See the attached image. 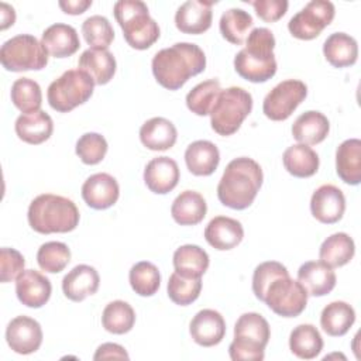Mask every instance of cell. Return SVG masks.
Wrapping results in <instances>:
<instances>
[{
  "instance_id": "9a60e30c",
  "label": "cell",
  "mask_w": 361,
  "mask_h": 361,
  "mask_svg": "<svg viewBox=\"0 0 361 361\" xmlns=\"http://www.w3.org/2000/svg\"><path fill=\"white\" fill-rule=\"evenodd\" d=\"M120 196L117 180L104 172L89 176L82 185V197L86 204L96 210L111 207Z\"/></svg>"
},
{
  "instance_id": "3957f363",
  "label": "cell",
  "mask_w": 361,
  "mask_h": 361,
  "mask_svg": "<svg viewBox=\"0 0 361 361\" xmlns=\"http://www.w3.org/2000/svg\"><path fill=\"white\" fill-rule=\"evenodd\" d=\"M274 48V34L264 27L254 28L245 39V48H243L234 58L235 72L243 79L252 83L269 80L276 73Z\"/></svg>"
},
{
  "instance_id": "681fc988",
  "label": "cell",
  "mask_w": 361,
  "mask_h": 361,
  "mask_svg": "<svg viewBox=\"0 0 361 361\" xmlns=\"http://www.w3.org/2000/svg\"><path fill=\"white\" fill-rule=\"evenodd\" d=\"M110 358H118V360H128V354L124 347L116 343H104L99 345L96 350L93 360H110Z\"/></svg>"
},
{
  "instance_id": "ee69618b",
  "label": "cell",
  "mask_w": 361,
  "mask_h": 361,
  "mask_svg": "<svg viewBox=\"0 0 361 361\" xmlns=\"http://www.w3.org/2000/svg\"><path fill=\"white\" fill-rule=\"evenodd\" d=\"M168 296L169 299L180 306L190 305L195 302L202 290V279L200 278H188L173 272L168 281Z\"/></svg>"
},
{
  "instance_id": "8992f818",
  "label": "cell",
  "mask_w": 361,
  "mask_h": 361,
  "mask_svg": "<svg viewBox=\"0 0 361 361\" xmlns=\"http://www.w3.org/2000/svg\"><path fill=\"white\" fill-rule=\"evenodd\" d=\"M269 337V324L259 313L241 314L234 326V340L228 345L230 358L233 361L264 360Z\"/></svg>"
},
{
  "instance_id": "52a82bcc",
  "label": "cell",
  "mask_w": 361,
  "mask_h": 361,
  "mask_svg": "<svg viewBox=\"0 0 361 361\" xmlns=\"http://www.w3.org/2000/svg\"><path fill=\"white\" fill-rule=\"evenodd\" d=\"M252 110V96L243 87L220 90L212 110L210 124L219 135L234 134Z\"/></svg>"
},
{
  "instance_id": "30bf717a",
  "label": "cell",
  "mask_w": 361,
  "mask_h": 361,
  "mask_svg": "<svg viewBox=\"0 0 361 361\" xmlns=\"http://www.w3.org/2000/svg\"><path fill=\"white\" fill-rule=\"evenodd\" d=\"M307 292L299 281L289 275L276 278L267 289L264 300L268 307L282 317L299 316L307 305Z\"/></svg>"
},
{
  "instance_id": "ab89813d",
  "label": "cell",
  "mask_w": 361,
  "mask_h": 361,
  "mask_svg": "<svg viewBox=\"0 0 361 361\" xmlns=\"http://www.w3.org/2000/svg\"><path fill=\"white\" fill-rule=\"evenodd\" d=\"M128 281L137 295L152 296L159 289L161 275L152 262L140 261L131 267Z\"/></svg>"
},
{
  "instance_id": "9c48e42d",
  "label": "cell",
  "mask_w": 361,
  "mask_h": 361,
  "mask_svg": "<svg viewBox=\"0 0 361 361\" xmlns=\"http://www.w3.org/2000/svg\"><path fill=\"white\" fill-rule=\"evenodd\" d=\"M0 62L11 72L39 71L48 63V52L34 35L18 34L1 45Z\"/></svg>"
},
{
  "instance_id": "5b68a950",
  "label": "cell",
  "mask_w": 361,
  "mask_h": 361,
  "mask_svg": "<svg viewBox=\"0 0 361 361\" xmlns=\"http://www.w3.org/2000/svg\"><path fill=\"white\" fill-rule=\"evenodd\" d=\"M114 17L123 30L126 42L135 49H147L159 38V27L149 17L148 7L140 0H120L114 4Z\"/></svg>"
},
{
  "instance_id": "ac0fdd59",
  "label": "cell",
  "mask_w": 361,
  "mask_h": 361,
  "mask_svg": "<svg viewBox=\"0 0 361 361\" xmlns=\"http://www.w3.org/2000/svg\"><path fill=\"white\" fill-rule=\"evenodd\" d=\"M189 331L196 344L213 347L224 338L226 322L217 310L203 309L190 320Z\"/></svg>"
},
{
  "instance_id": "7dc6e473",
  "label": "cell",
  "mask_w": 361,
  "mask_h": 361,
  "mask_svg": "<svg viewBox=\"0 0 361 361\" xmlns=\"http://www.w3.org/2000/svg\"><path fill=\"white\" fill-rule=\"evenodd\" d=\"M24 257L14 248H1L0 250V281L3 283L17 279V276L24 271Z\"/></svg>"
},
{
  "instance_id": "d590c367",
  "label": "cell",
  "mask_w": 361,
  "mask_h": 361,
  "mask_svg": "<svg viewBox=\"0 0 361 361\" xmlns=\"http://www.w3.org/2000/svg\"><path fill=\"white\" fill-rule=\"evenodd\" d=\"M289 348L298 358L312 360L323 350V338L313 324H299L290 331Z\"/></svg>"
},
{
  "instance_id": "83f0119b",
  "label": "cell",
  "mask_w": 361,
  "mask_h": 361,
  "mask_svg": "<svg viewBox=\"0 0 361 361\" xmlns=\"http://www.w3.org/2000/svg\"><path fill=\"white\" fill-rule=\"evenodd\" d=\"M185 162L193 175L209 176L220 162V152L212 141L197 140L186 148Z\"/></svg>"
},
{
  "instance_id": "6da1fadb",
  "label": "cell",
  "mask_w": 361,
  "mask_h": 361,
  "mask_svg": "<svg viewBox=\"0 0 361 361\" xmlns=\"http://www.w3.org/2000/svg\"><path fill=\"white\" fill-rule=\"evenodd\" d=\"M152 73L157 82L168 89H180L192 76L206 68L203 49L192 42H176L169 48L158 51L152 58Z\"/></svg>"
},
{
  "instance_id": "4fadbf2b",
  "label": "cell",
  "mask_w": 361,
  "mask_h": 361,
  "mask_svg": "<svg viewBox=\"0 0 361 361\" xmlns=\"http://www.w3.org/2000/svg\"><path fill=\"white\" fill-rule=\"evenodd\" d=\"M6 340L14 353L27 355L41 347L42 329L32 317L17 316L7 324Z\"/></svg>"
},
{
  "instance_id": "cb8c5ba5",
  "label": "cell",
  "mask_w": 361,
  "mask_h": 361,
  "mask_svg": "<svg viewBox=\"0 0 361 361\" xmlns=\"http://www.w3.org/2000/svg\"><path fill=\"white\" fill-rule=\"evenodd\" d=\"M78 68L86 72L94 85H106L116 73V59L109 49L89 48L82 52Z\"/></svg>"
},
{
  "instance_id": "ba28073f",
  "label": "cell",
  "mask_w": 361,
  "mask_h": 361,
  "mask_svg": "<svg viewBox=\"0 0 361 361\" xmlns=\"http://www.w3.org/2000/svg\"><path fill=\"white\" fill-rule=\"evenodd\" d=\"M93 79L80 69H69L55 79L47 92L49 106L59 111L68 113L83 104L93 94Z\"/></svg>"
},
{
  "instance_id": "8fae6325",
  "label": "cell",
  "mask_w": 361,
  "mask_h": 361,
  "mask_svg": "<svg viewBox=\"0 0 361 361\" xmlns=\"http://www.w3.org/2000/svg\"><path fill=\"white\" fill-rule=\"evenodd\" d=\"M334 4L327 0H312L288 23L289 32L298 39H313L333 21Z\"/></svg>"
},
{
  "instance_id": "f546056e",
  "label": "cell",
  "mask_w": 361,
  "mask_h": 361,
  "mask_svg": "<svg viewBox=\"0 0 361 361\" xmlns=\"http://www.w3.org/2000/svg\"><path fill=\"white\" fill-rule=\"evenodd\" d=\"M206 212L207 204L204 197L195 190H183L171 206V214L180 226L199 224L204 219Z\"/></svg>"
},
{
  "instance_id": "f907efd6",
  "label": "cell",
  "mask_w": 361,
  "mask_h": 361,
  "mask_svg": "<svg viewBox=\"0 0 361 361\" xmlns=\"http://www.w3.org/2000/svg\"><path fill=\"white\" fill-rule=\"evenodd\" d=\"M92 6V0H66V1H59V7L62 8L63 13L78 16L86 11L87 7Z\"/></svg>"
},
{
  "instance_id": "44dd1931",
  "label": "cell",
  "mask_w": 361,
  "mask_h": 361,
  "mask_svg": "<svg viewBox=\"0 0 361 361\" xmlns=\"http://www.w3.org/2000/svg\"><path fill=\"white\" fill-rule=\"evenodd\" d=\"M244 237V228L235 219L217 216L204 228L206 241L216 250L226 251L237 247Z\"/></svg>"
},
{
  "instance_id": "4316f807",
  "label": "cell",
  "mask_w": 361,
  "mask_h": 361,
  "mask_svg": "<svg viewBox=\"0 0 361 361\" xmlns=\"http://www.w3.org/2000/svg\"><path fill=\"white\" fill-rule=\"evenodd\" d=\"M178 138L176 127L164 117H152L140 128V140L151 151H165L175 145Z\"/></svg>"
},
{
  "instance_id": "7a4b0ae2",
  "label": "cell",
  "mask_w": 361,
  "mask_h": 361,
  "mask_svg": "<svg viewBox=\"0 0 361 361\" xmlns=\"http://www.w3.org/2000/svg\"><path fill=\"white\" fill-rule=\"evenodd\" d=\"M262 169L248 157H240L228 162L217 185L219 200L234 210H244L254 202L261 185Z\"/></svg>"
},
{
  "instance_id": "b9f144b4",
  "label": "cell",
  "mask_w": 361,
  "mask_h": 361,
  "mask_svg": "<svg viewBox=\"0 0 361 361\" xmlns=\"http://www.w3.org/2000/svg\"><path fill=\"white\" fill-rule=\"evenodd\" d=\"M85 41L94 49H107L114 39V30L103 16H90L82 24Z\"/></svg>"
},
{
  "instance_id": "1f68e13d",
  "label": "cell",
  "mask_w": 361,
  "mask_h": 361,
  "mask_svg": "<svg viewBox=\"0 0 361 361\" xmlns=\"http://www.w3.org/2000/svg\"><path fill=\"white\" fill-rule=\"evenodd\" d=\"M285 169L296 178H309L319 169V155L306 144H295L282 155Z\"/></svg>"
},
{
  "instance_id": "f1b7e54d",
  "label": "cell",
  "mask_w": 361,
  "mask_h": 361,
  "mask_svg": "<svg viewBox=\"0 0 361 361\" xmlns=\"http://www.w3.org/2000/svg\"><path fill=\"white\" fill-rule=\"evenodd\" d=\"M14 128L20 140L27 144L38 145L51 137L54 131V123L48 113L38 110L35 113L18 116Z\"/></svg>"
},
{
  "instance_id": "8d00e7d4",
  "label": "cell",
  "mask_w": 361,
  "mask_h": 361,
  "mask_svg": "<svg viewBox=\"0 0 361 361\" xmlns=\"http://www.w3.org/2000/svg\"><path fill=\"white\" fill-rule=\"evenodd\" d=\"M254 21L250 13L243 8H228L220 17V32L223 38L234 45H241L248 37V30L252 27Z\"/></svg>"
},
{
  "instance_id": "60d3db41",
  "label": "cell",
  "mask_w": 361,
  "mask_h": 361,
  "mask_svg": "<svg viewBox=\"0 0 361 361\" xmlns=\"http://www.w3.org/2000/svg\"><path fill=\"white\" fill-rule=\"evenodd\" d=\"M220 82L217 79H209L196 85L186 94L188 109L197 116H207L220 93Z\"/></svg>"
},
{
  "instance_id": "ffe728a7",
  "label": "cell",
  "mask_w": 361,
  "mask_h": 361,
  "mask_svg": "<svg viewBox=\"0 0 361 361\" xmlns=\"http://www.w3.org/2000/svg\"><path fill=\"white\" fill-rule=\"evenodd\" d=\"M100 278L97 271L86 264L76 265L62 279L63 295L73 300L82 302L87 296L97 292Z\"/></svg>"
},
{
  "instance_id": "e575fe53",
  "label": "cell",
  "mask_w": 361,
  "mask_h": 361,
  "mask_svg": "<svg viewBox=\"0 0 361 361\" xmlns=\"http://www.w3.org/2000/svg\"><path fill=\"white\" fill-rule=\"evenodd\" d=\"M207 252L195 244L180 245L173 252L175 272L188 278H202L209 268Z\"/></svg>"
},
{
  "instance_id": "5bb4252c",
  "label": "cell",
  "mask_w": 361,
  "mask_h": 361,
  "mask_svg": "<svg viewBox=\"0 0 361 361\" xmlns=\"http://www.w3.org/2000/svg\"><path fill=\"white\" fill-rule=\"evenodd\" d=\"M345 210L344 193L334 185H322L310 199V212L323 224L337 223Z\"/></svg>"
},
{
  "instance_id": "e0dca14e",
  "label": "cell",
  "mask_w": 361,
  "mask_h": 361,
  "mask_svg": "<svg viewBox=\"0 0 361 361\" xmlns=\"http://www.w3.org/2000/svg\"><path fill=\"white\" fill-rule=\"evenodd\" d=\"M51 292L49 279L35 269H24L16 279L17 298L27 307L44 306L49 300Z\"/></svg>"
},
{
  "instance_id": "d4e9b609",
  "label": "cell",
  "mask_w": 361,
  "mask_h": 361,
  "mask_svg": "<svg viewBox=\"0 0 361 361\" xmlns=\"http://www.w3.org/2000/svg\"><path fill=\"white\" fill-rule=\"evenodd\" d=\"M336 172L348 185L361 182V141L358 138L345 140L337 147Z\"/></svg>"
},
{
  "instance_id": "4dcf8cb0",
  "label": "cell",
  "mask_w": 361,
  "mask_h": 361,
  "mask_svg": "<svg viewBox=\"0 0 361 361\" xmlns=\"http://www.w3.org/2000/svg\"><path fill=\"white\" fill-rule=\"evenodd\" d=\"M326 61L334 68H345L355 63L358 56L357 41L345 32H333L323 44Z\"/></svg>"
},
{
  "instance_id": "d6986e66",
  "label": "cell",
  "mask_w": 361,
  "mask_h": 361,
  "mask_svg": "<svg viewBox=\"0 0 361 361\" xmlns=\"http://www.w3.org/2000/svg\"><path fill=\"white\" fill-rule=\"evenodd\" d=\"M144 182L147 188L158 195H165L175 189L179 182V166L169 157L151 159L144 169Z\"/></svg>"
},
{
  "instance_id": "2e32d148",
  "label": "cell",
  "mask_w": 361,
  "mask_h": 361,
  "mask_svg": "<svg viewBox=\"0 0 361 361\" xmlns=\"http://www.w3.org/2000/svg\"><path fill=\"white\" fill-rule=\"evenodd\" d=\"M213 1L188 0L175 14V25L183 34H203L212 25Z\"/></svg>"
},
{
  "instance_id": "bcb514c9",
  "label": "cell",
  "mask_w": 361,
  "mask_h": 361,
  "mask_svg": "<svg viewBox=\"0 0 361 361\" xmlns=\"http://www.w3.org/2000/svg\"><path fill=\"white\" fill-rule=\"evenodd\" d=\"M289 275L285 265L276 261H267L259 264L252 275V292L257 299L264 300L268 286L279 276Z\"/></svg>"
},
{
  "instance_id": "c3c4849f",
  "label": "cell",
  "mask_w": 361,
  "mask_h": 361,
  "mask_svg": "<svg viewBox=\"0 0 361 361\" xmlns=\"http://www.w3.org/2000/svg\"><path fill=\"white\" fill-rule=\"evenodd\" d=\"M250 3L255 8L257 16L267 23L278 21L285 16L288 10L286 0H255Z\"/></svg>"
},
{
  "instance_id": "836d02e7",
  "label": "cell",
  "mask_w": 361,
  "mask_h": 361,
  "mask_svg": "<svg viewBox=\"0 0 361 361\" xmlns=\"http://www.w3.org/2000/svg\"><path fill=\"white\" fill-rule=\"evenodd\" d=\"M354 252V240L347 233H334L322 243L319 257L330 268H338L348 264Z\"/></svg>"
},
{
  "instance_id": "484cf974",
  "label": "cell",
  "mask_w": 361,
  "mask_h": 361,
  "mask_svg": "<svg viewBox=\"0 0 361 361\" xmlns=\"http://www.w3.org/2000/svg\"><path fill=\"white\" fill-rule=\"evenodd\" d=\"M330 130L327 117L316 110L302 113L292 126V135L299 144L314 145L322 142Z\"/></svg>"
},
{
  "instance_id": "74e56055",
  "label": "cell",
  "mask_w": 361,
  "mask_h": 361,
  "mask_svg": "<svg viewBox=\"0 0 361 361\" xmlns=\"http://www.w3.org/2000/svg\"><path fill=\"white\" fill-rule=\"evenodd\" d=\"M135 323L134 309L124 300L110 302L102 313V324L104 330L113 334L128 333Z\"/></svg>"
},
{
  "instance_id": "603a6c76",
  "label": "cell",
  "mask_w": 361,
  "mask_h": 361,
  "mask_svg": "<svg viewBox=\"0 0 361 361\" xmlns=\"http://www.w3.org/2000/svg\"><path fill=\"white\" fill-rule=\"evenodd\" d=\"M41 42L47 52L55 58H66L73 55L79 47V35L72 25L56 23L49 25L44 32Z\"/></svg>"
},
{
  "instance_id": "7bdbcfd3",
  "label": "cell",
  "mask_w": 361,
  "mask_h": 361,
  "mask_svg": "<svg viewBox=\"0 0 361 361\" xmlns=\"http://www.w3.org/2000/svg\"><path fill=\"white\" fill-rule=\"evenodd\" d=\"M71 261V250L65 243L49 241L42 244L37 252L39 268L49 274H58L65 269Z\"/></svg>"
},
{
  "instance_id": "816d5d0a",
  "label": "cell",
  "mask_w": 361,
  "mask_h": 361,
  "mask_svg": "<svg viewBox=\"0 0 361 361\" xmlns=\"http://www.w3.org/2000/svg\"><path fill=\"white\" fill-rule=\"evenodd\" d=\"M0 7H1V30H6L7 27L14 24V21H16V11L7 3H1Z\"/></svg>"
},
{
  "instance_id": "7c38bea8",
  "label": "cell",
  "mask_w": 361,
  "mask_h": 361,
  "mask_svg": "<svg viewBox=\"0 0 361 361\" xmlns=\"http://www.w3.org/2000/svg\"><path fill=\"white\" fill-rule=\"evenodd\" d=\"M307 86L298 79H288L278 83L264 99L262 111L274 121L286 120L296 107L306 99Z\"/></svg>"
},
{
  "instance_id": "f35d334b",
  "label": "cell",
  "mask_w": 361,
  "mask_h": 361,
  "mask_svg": "<svg viewBox=\"0 0 361 361\" xmlns=\"http://www.w3.org/2000/svg\"><path fill=\"white\" fill-rule=\"evenodd\" d=\"M11 102L24 114L35 113L42 104L39 85L30 78H20L11 86Z\"/></svg>"
},
{
  "instance_id": "f6af8a7d",
  "label": "cell",
  "mask_w": 361,
  "mask_h": 361,
  "mask_svg": "<svg viewBox=\"0 0 361 361\" xmlns=\"http://www.w3.org/2000/svg\"><path fill=\"white\" fill-rule=\"evenodd\" d=\"M107 152V141L99 133H86L76 142V154L86 165H96L103 161Z\"/></svg>"
},
{
  "instance_id": "d6a6232c",
  "label": "cell",
  "mask_w": 361,
  "mask_h": 361,
  "mask_svg": "<svg viewBox=\"0 0 361 361\" xmlns=\"http://www.w3.org/2000/svg\"><path fill=\"white\" fill-rule=\"evenodd\" d=\"M355 322V312L351 305L343 300L329 303L320 314L322 329L331 337L344 336Z\"/></svg>"
},
{
  "instance_id": "7402d4cb",
  "label": "cell",
  "mask_w": 361,
  "mask_h": 361,
  "mask_svg": "<svg viewBox=\"0 0 361 361\" xmlns=\"http://www.w3.org/2000/svg\"><path fill=\"white\" fill-rule=\"evenodd\" d=\"M298 281L310 296H324L336 286L333 268L322 261H307L298 269Z\"/></svg>"
},
{
  "instance_id": "277c9868",
  "label": "cell",
  "mask_w": 361,
  "mask_h": 361,
  "mask_svg": "<svg viewBox=\"0 0 361 361\" xmlns=\"http://www.w3.org/2000/svg\"><path fill=\"white\" fill-rule=\"evenodd\" d=\"M28 223L41 234L69 233L79 224L76 204L63 196L44 193L37 196L28 207Z\"/></svg>"
}]
</instances>
